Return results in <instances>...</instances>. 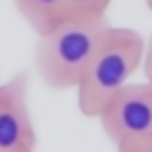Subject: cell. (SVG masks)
I'll return each mask as SVG.
<instances>
[{"label":"cell","mask_w":152,"mask_h":152,"mask_svg":"<svg viewBox=\"0 0 152 152\" xmlns=\"http://www.w3.org/2000/svg\"><path fill=\"white\" fill-rule=\"evenodd\" d=\"M27 72H17L0 85V152H36V128L27 102Z\"/></svg>","instance_id":"cell-4"},{"label":"cell","mask_w":152,"mask_h":152,"mask_svg":"<svg viewBox=\"0 0 152 152\" xmlns=\"http://www.w3.org/2000/svg\"><path fill=\"white\" fill-rule=\"evenodd\" d=\"M142 72H145V80L152 85V36L145 41V56H142Z\"/></svg>","instance_id":"cell-8"},{"label":"cell","mask_w":152,"mask_h":152,"mask_svg":"<svg viewBox=\"0 0 152 152\" xmlns=\"http://www.w3.org/2000/svg\"><path fill=\"white\" fill-rule=\"evenodd\" d=\"M97 118L113 145L152 140V85L147 80L123 85Z\"/></svg>","instance_id":"cell-3"},{"label":"cell","mask_w":152,"mask_h":152,"mask_svg":"<svg viewBox=\"0 0 152 152\" xmlns=\"http://www.w3.org/2000/svg\"><path fill=\"white\" fill-rule=\"evenodd\" d=\"M70 17H85V20H99L106 17L111 0H65Z\"/></svg>","instance_id":"cell-6"},{"label":"cell","mask_w":152,"mask_h":152,"mask_svg":"<svg viewBox=\"0 0 152 152\" xmlns=\"http://www.w3.org/2000/svg\"><path fill=\"white\" fill-rule=\"evenodd\" d=\"M145 56V39L128 27L109 24L99 46L94 48L92 58L80 75L77 92V109L82 116L97 118L109 99L116 94L130 77L140 70Z\"/></svg>","instance_id":"cell-1"},{"label":"cell","mask_w":152,"mask_h":152,"mask_svg":"<svg viewBox=\"0 0 152 152\" xmlns=\"http://www.w3.org/2000/svg\"><path fill=\"white\" fill-rule=\"evenodd\" d=\"M145 3H147V10L152 12V0H145Z\"/></svg>","instance_id":"cell-9"},{"label":"cell","mask_w":152,"mask_h":152,"mask_svg":"<svg viewBox=\"0 0 152 152\" xmlns=\"http://www.w3.org/2000/svg\"><path fill=\"white\" fill-rule=\"evenodd\" d=\"M106 27V17L99 20L68 17L51 31L39 34L34 61L41 82L56 92L75 89Z\"/></svg>","instance_id":"cell-2"},{"label":"cell","mask_w":152,"mask_h":152,"mask_svg":"<svg viewBox=\"0 0 152 152\" xmlns=\"http://www.w3.org/2000/svg\"><path fill=\"white\" fill-rule=\"evenodd\" d=\"M15 7L22 20L36 31V36L51 31L70 17L65 0H15Z\"/></svg>","instance_id":"cell-5"},{"label":"cell","mask_w":152,"mask_h":152,"mask_svg":"<svg viewBox=\"0 0 152 152\" xmlns=\"http://www.w3.org/2000/svg\"><path fill=\"white\" fill-rule=\"evenodd\" d=\"M116 152H152V140H135L116 145Z\"/></svg>","instance_id":"cell-7"}]
</instances>
